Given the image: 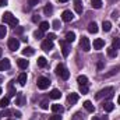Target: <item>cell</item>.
I'll use <instances>...</instances> for the list:
<instances>
[{
	"label": "cell",
	"instance_id": "1",
	"mask_svg": "<svg viewBox=\"0 0 120 120\" xmlns=\"http://www.w3.org/2000/svg\"><path fill=\"white\" fill-rule=\"evenodd\" d=\"M1 20H3V22H6V24L11 25V27H14V28H15V27H17V24H18V20H17V18H15V17H14V15H13L10 11L4 13Z\"/></svg>",
	"mask_w": 120,
	"mask_h": 120
},
{
	"label": "cell",
	"instance_id": "2",
	"mask_svg": "<svg viewBox=\"0 0 120 120\" xmlns=\"http://www.w3.org/2000/svg\"><path fill=\"white\" fill-rule=\"evenodd\" d=\"M113 92L115 90L112 88V87H108V88H103V90H101L98 94H96V99H102V98H106V99H110L112 96H113Z\"/></svg>",
	"mask_w": 120,
	"mask_h": 120
},
{
	"label": "cell",
	"instance_id": "3",
	"mask_svg": "<svg viewBox=\"0 0 120 120\" xmlns=\"http://www.w3.org/2000/svg\"><path fill=\"white\" fill-rule=\"evenodd\" d=\"M56 74L59 75L60 78H63V80H67L68 77H70V73H68V70L63 66V64H59L57 67H56Z\"/></svg>",
	"mask_w": 120,
	"mask_h": 120
},
{
	"label": "cell",
	"instance_id": "4",
	"mask_svg": "<svg viewBox=\"0 0 120 120\" xmlns=\"http://www.w3.org/2000/svg\"><path fill=\"white\" fill-rule=\"evenodd\" d=\"M49 85H50L49 78H46V77H39L38 78V88L39 90H46V88H49Z\"/></svg>",
	"mask_w": 120,
	"mask_h": 120
},
{
	"label": "cell",
	"instance_id": "5",
	"mask_svg": "<svg viewBox=\"0 0 120 120\" xmlns=\"http://www.w3.org/2000/svg\"><path fill=\"white\" fill-rule=\"evenodd\" d=\"M80 46L84 52H90L91 50V43H90V39L87 36H82L81 41H80Z\"/></svg>",
	"mask_w": 120,
	"mask_h": 120
},
{
	"label": "cell",
	"instance_id": "6",
	"mask_svg": "<svg viewBox=\"0 0 120 120\" xmlns=\"http://www.w3.org/2000/svg\"><path fill=\"white\" fill-rule=\"evenodd\" d=\"M8 49L15 52L17 49H20V41L17 38H10L8 39Z\"/></svg>",
	"mask_w": 120,
	"mask_h": 120
},
{
	"label": "cell",
	"instance_id": "7",
	"mask_svg": "<svg viewBox=\"0 0 120 120\" xmlns=\"http://www.w3.org/2000/svg\"><path fill=\"white\" fill-rule=\"evenodd\" d=\"M73 18H74V15H73V13H71L70 10H66V11H63V14H61V20H63V21H66V22H70Z\"/></svg>",
	"mask_w": 120,
	"mask_h": 120
},
{
	"label": "cell",
	"instance_id": "8",
	"mask_svg": "<svg viewBox=\"0 0 120 120\" xmlns=\"http://www.w3.org/2000/svg\"><path fill=\"white\" fill-rule=\"evenodd\" d=\"M42 49L46 50V52L52 50V49H53V41H49V39L43 41V42H42Z\"/></svg>",
	"mask_w": 120,
	"mask_h": 120
},
{
	"label": "cell",
	"instance_id": "9",
	"mask_svg": "<svg viewBox=\"0 0 120 120\" xmlns=\"http://www.w3.org/2000/svg\"><path fill=\"white\" fill-rule=\"evenodd\" d=\"M60 45H61V53H63V56L67 57L68 53H70V48L66 45V41H60Z\"/></svg>",
	"mask_w": 120,
	"mask_h": 120
},
{
	"label": "cell",
	"instance_id": "10",
	"mask_svg": "<svg viewBox=\"0 0 120 120\" xmlns=\"http://www.w3.org/2000/svg\"><path fill=\"white\" fill-rule=\"evenodd\" d=\"M8 68H10V60H8V59H3V60H0V71L8 70Z\"/></svg>",
	"mask_w": 120,
	"mask_h": 120
},
{
	"label": "cell",
	"instance_id": "11",
	"mask_svg": "<svg viewBox=\"0 0 120 120\" xmlns=\"http://www.w3.org/2000/svg\"><path fill=\"white\" fill-rule=\"evenodd\" d=\"M77 101H78V94H70V95L67 96L68 105H74V103H77Z\"/></svg>",
	"mask_w": 120,
	"mask_h": 120
},
{
	"label": "cell",
	"instance_id": "12",
	"mask_svg": "<svg viewBox=\"0 0 120 120\" xmlns=\"http://www.w3.org/2000/svg\"><path fill=\"white\" fill-rule=\"evenodd\" d=\"M103 46H105V41H103V39L98 38V39L94 41V49H102Z\"/></svg>",
	"mask_w": 120,
	"mask_h": 120
},
{
	"label": "cell",
	"instance_id": "13",
	"mask_svg": "<svg viewBox=\"0 0 120 120\" xmlns=\"http://www.w3.org/2000/svg\"><path fill=\"white\" fill-rule=\"evenodd\" d=\"M17 64H18V67L21 68V70H25L27 67H28V64H30V61L25 59H18L17 60Z\"/></svg>",
	"mask_w": 120,
	"mask_h": 120
},
{
	"label": "cell",
	"instance_id": "14",
	"mask_svg": "<svg viewBox=\"0 0 120 120\" xmlns=\"http://www.w3.org/2000/svg\"><path fill=\"white\" fill-rule=\"evenodd\" d=\"M74 8H75V11L78 14L82 13V3H81V0H74Z\"/></svg>",
	"mask_w": 120,
	"mask_h": 120
},
{
	"label": "cell",
	"instance_id": "15",
	"mask_svg": "<svg viewBox=\"0 0 120 120\" xmlns=\"http://www.w3.org/2000/svg\"><path fill=\"white\" fill-rule=\"evenodd\" d=\"M18 82H20V85H25L27 84V73H21L20 75H18Z\"/></svg>",
	"mask_w": 120,
	"mask_h": 120
},
{
	"label": "cell",
	"instance_id": "16",
	"mask_svg": "<svg viewBox=\"0 0 120 120\" xmlns=\"http://www.w3.org/2000/svg\"><path fill=\"white\" fill-rule=\"evenodd\" d=\"M120 70V66H116V67H113V68H110V71L109 73H106L105 74V77L108 78V77H112V75H115V74H117Z\"/></svg>",
	"mask_w": 120,
	"mask_h": 120
},
{
	"label": "cell",
	"instance_id": "17",
	"mask_svg": "<svg viewBox=\"0 0 120 120\" xmlns=\"http://www.w3.org/2000/svg\"><path fill=\"white\" fill-rule=\"evenodd\" d=\"M84 108H85L90 113H92V112L95 110V106L92 105V102H91V101H85V102H84Z\"/></svg>",
	"mask_w": 120,
	"mask_h": 120
},
{
	"label": "cell",
	"instance_id": "18",
	"mask_svg": "<svg viewBox=\"0 0 120 120\" xmlns=\"http://www.w3.org/2000/svg\"><path fill=\"white\" fill-rule=\"evenodd\" d=\"M49 96H50L52 99H59L60 96H61V92H60L59 90H52L50 94H49Z\"/></svg>",
	"mask_w": 120,
	"mask_h": 120
},
{
	"label": "cell",
	"instance_id": "19",
	"mask_svg": "<svg viewBox=\"0 0 120 120\" xmlns=\"http://www.w3.org/2000/svg\"><path fill=\"white\" fill-rule=\"evenodd\" d=\"M77 82H78L80 85H88V78H87L85 75H78Z\"/></svg>",
	"mask_w": 120,
	"mask_h": 120
},
{
	"label": "cell",
	"instance_id": "20",
	"mask_svg": "<svg viewBox=\"0 0 120 120\" xmlns=\"http://www.w3.org/2000/svg\"><path fill=\"white\" fill-rule=\"evenodd\" d=\"M52 110H53V112H55V113H63V110H64V109H63V106H61V105H59V103H55V105H52Z\"/></svg>",
	"mask_w": 120,
	"mask_h": 120
},
{
	"label": "cell",
	"instance_id": "21",
	"mask_svg": "<svg viewBox=\"0 0 120 120\" xmlns=\"http://www.w3.org/2000/svg\"><path fill=\"white\" fill-rule=\"evenodd\" d=\"M88 32H91V34H96V32H98V25H96L95 21H94V22H90V25H88Z\"/></svg>",
	"mask_w": 120,
	"mask_h": 120
},
{
	"label": "cell",
	"instance_id": "22",
	"mask_svg": "<svg viewBox=\"0 0 120 120\" xmlns=\"http://www.w3.org/2000/svg\"><path fill=\"white\" fill-rule=\"evenodd\" d=\"M75 41V34L74 32H67L66 34V42H74Z\"/></svg>",
	"mask_w": 120,
	"mask_h": 120
},
{
	"label": "cell",
	"instance_id": "23",
	"mask_svg": "<svg viewBox=\"0 0 120 120\" xmlns=\"http://www.w3.org/2000/svg\"><path fill=\"white\" fill-rule=\"evenodd\" d=\"M35 53V50H34V48H31V46H27L24 50H22V55L24 56H32Z\"/></svg>",
	"mask_w": 120,
	"mask_h": 120
},
{
	"label": "cell",
	"instance_id": "24",
	"mask_svg": "<svg viewBox=\"0 0 120 120\" xmlns=\"http://www.w3.org/2000/svg\"><path fill=\"white\" fill-rule=\"evenodd\" d=\"M102 30H103V32H109V31L112 30V24H110V21H103V24H102Z\"/></svg>",
	"mask_w": 120,
	"mask_h": 120
},
{
	"label": "cell",
	"instance_id": "25",
	"mask_svg": "<svg viewBox=\"0 0 120 120\" xmlns=\"http://www.w3.org/2000/svg\"><path fill=\"white\" fill-rule=\"evenodd\" d=\"M103 109H105V112H112L115 109V105L112 102H106V103H103Z\"/></svg>",
	"mask_w": 120,
	"mask_h": 120
},
{
	"label": "cell",
	"instance_id": "26",
	"mask_svg": "<svg viewBox=\"0 0 120 120\" xmlns=\"http://www.w3.org/2000/svg\"><path fill=\"white\" fill-rule=\"evenodd\" d=\"M112 48L113 49H120V36H116L115 39H113V42H112Z\"/></svg>",
	"mask_w": 120,
	"mask_h": 120
},
{
	"label": "cell",
	"instance_id": "27",
	"mask_svg": "<svg viewBox=\"0 0 120 120\" xmlns=\"http://www.w3.org/2000/svg\"><path fill=\"white\" fill-rule=\"evenodd\" d=\"M49 27H50V25H49L48 21H42V22L39 24V30L41 31H48L49 30Z\"/></svg>",
	"mask_w": 120,
	"mask_h": 120
},
{
	"label": "cell",
	"instance_id": "28",
	"mask_svg": "<svg viewBox=\"0 0 120 120\" xmlns=\"http://www.w3.org/2000/svg\"><path fill=\"white\" fill-rule=\"evenodd\" d=\"M91 4L94 8H101L102 7V0H91Z\"/></svg>",
	"mask_w": 120,
	"mask_h": 120
},
{
	"label": "cell",
	"instance_id": "29",
	"mask_svg": "<svg viewBox=\"0 0 120 120\" xmlns=\"http://www.w3.org/2000/svg\"><path fill=\"white\" fill-rule=\"evenodd\" d=\"M52 11H53V7H52L50 4H46V6H45V8H43V13L49 15V14H52Z\"/></svg>",
	"mask_w": 120,
	"mask_h": 120
},
{
	"label": "cell",
	"instance_id": "30",
	"mask_svg": "<svg viewBox=\"0 0 120 120\" xmlns=\"http://www.w3.org/2000/svg\"><path fill=\"white\" fill-rule=\"evenodd\" d=\"M46 64H48V61H46L45 57H39L38 59V66L39 67H46Z\"/></svg>",
	"mask_w": 120,
	"mask_h": 120
},
{
	"label": "cell",
	"instance_id": "31",
	"mask_svg": "<svg viewBox=\"0 0 120 120\" xmlns=\"http://www.w3.org/2000/svg\"><path fill=\"white\" fill-rule=\"evenodd\" d=\"M8 106V98H3V99H0V108H7Z\"/></svg>",
	"mask_w": 120,
	"mask_h": 120
},
{
	"label": "cell",
	"instance_id": "32",
	"mask_svg": "<svg viewBox=\"0 0 120 120\" xmlns=\"http://www.w3.org/2000/svg\"><path fill=\"white\" fill-rule=\"evenodd\" d=\"M108 55H109V57H116L117 52H116V49H113V48H109V49H108Z\"/></svg>",
	"mask_w": 120,
	"mask_h": 120
},
{
	"label": "cell",
	"instance_id": "33",
	"mask_svg": "<svg viewBox=\"0 0 120 120\" xmlns=\"http://www.w3.org/2000/svg\"><path fill=\"white\" fill-rule=\"evenodd\" d=\"M7 35V28L4 25H0V38H4Z\"/></svg>",
	"mask_w": 120,
	"mask_h": 120
},
{
	"label": "cell",
	"instance_id": "34",
	"mask_svg": "<svg viewBox=\"0 0 120 120\" xmlns=\"http://www.w3.org/2000/svg\"><path fill=\"white\" fill-rule=\"evenodd\" d=\"M17 105H22L24 103V98H22V94H18L17 95V101H15Z\"/></svg>",
	"mask_w": 120,
	"mask_h": 120
},
{
	"label": "cell",
	"instance_id": "35",
	"mask_svg": "<svg viewBox=\"0 0 120 120\" xmlns=\"http://www.w3.org/2000/svg\"><path fill=\"white\" fill-rule=\"evenodd\" d=\"M52 27H53V30H60V28H61V24H60L59 20H55L53 24H52Z\"/></svg>",
	"mask_w": 120,
	"mask_h": 120
},
{
	"label": "cell",
	"instance_id": "36",
	"mask_svg": "<svg viewBox=\"0 0 120 120\" xmlns=\"http://www.w3.org/2000/svg\"><path fill=\"white\" fill-rule=\"evenodd\" d=\"M34 35H35V38H36V39H41V38H43V31H41V30L35 31V32H34Z\"/></svg>",
	"mask_w": 120,
	"mask_h": 120
},
{
	"label": "cell",
	"instance_id": "37",
	"mask_svg": "<svg viewBox=\"0 0 120 120\" xmlns=\"http://www.w3.org/2000/svg\"><path fill=\"white\" fill-rule=\"evenodd\" d=\"M80 92L81 94H87L88 92V85H80Z\"/></svg>",
	"mask_w": 120,
	"mask_h": 120
},
{
	"label": "cell",
	"instance_id": "38",
	"mask_svg": "<svg viewBox=\"0 0 120 120\" xmlns=\"http://www.w3.org/2000/svg\"><path fill=\"white\" fill-rule=\"evenodd\" d=\"M39 3V0H28V4H30L31 7H34V6H36Z\"/></svg>",
	"mask_w": 120,
	"mask_h": 120
},
{
	"label": "cell",
	"instance_id": "39",
	"mask_svg": "<svg viewBox=\"0 0 120 120\" xmlns=\"http://www.w3.org/2000/svg\"><path fill=\"white\" fill-rule=\"evenodd\" d=\"M49 120H61V116L60 115H53V116H50Z\"/></svg>",
	"mask_w": 120,
	"mask_h": 120
},
{
	"label": "cell",
	"instance_id": "40",
	"mask_svg": "<svg viewBox=\"0 0 120 120\" xmlns=\"http://www.w3.org/2000/svg\"><path fill=\"white\" fill-rule=\"evenodd\" d=\"M41 106H42V109H48V108H49V103H48V101H43V102L41 103Z\"/></svg>",
	"mask_w": 120,
	"mask_h": 120
},
{
	"label": "cell",
	"instance_id": "41",
	"mask_svg": "<svg viewBox=\"0 0 120 120\" xmlns=\"http://www.w3.org/2000/svg\"><path fill=\"white\" fill-rule=\"evenodd\" d=\"M46 38H48V39H49V41H53V39H55V38H56V35H55V34H49V35H48V36H46Z\"/></svg>",
	"mask_w": 120,
	"mask_h": 120
},
{
	"label": "cell",
	"instance_id": "42",
	"mask_svg": "<svg viewBox=\"0 0 120 120\" xmlns=\"http://www.w3.org/2000/svg\"><path fill=\"white\" fill-rule=\"evenodd\" d=\"M22 31H24L22 27H17V28H15V34H22Z\"/></svg>",
	"mask_w": 120,
	"mask_h": 120
},
{
	"label": "cell",
	"instance_id": "43",
	"mask_svg": "<svg viewBox=\"0 0 120 120\" xmlns=\"http://www.w3.org/2000/svg\"><path fill=\"white\" fill-rule=\"evenodd\" d=\"M32 21H34V22H36V21H39V15H38V14H35V15L32 17Z\"/></svg>",
	"mask_w": 120,
	"mask_h": 120
},
{
	"label": "cell",
	"instance_id": "44",
	"mask_svg": "<svg viewBox=\"0 0 120 120\" xmlns=\"http://www.w3.org/2000/svg\"><path fill=\"white\" fill-rule=\"evenodd\" d=\"M6 4H7V0H0V7H3Z\"/></svg>",
	"mask_w": 120,
	"mask_h": 120
},
{
	"label": "cell",
	"instance_id": "45",
	"mask_svg": "<svg viewBox=\"0 0 120 120\" xmlns=\"http://www.w3.org/2000/svg\"><path fill=\"white\" fill-rule=\"evenodd\" d=\"M14 115H15V117H21V113L17 110V112H14Z\"/></svg>",
	"mask_w": 120,
	"mask_h": 120
},
{
	"label": "cell",
	"instance_id": "46",
	"mask_svg": "<svg viewBox=\"0 0 120 120\" xmlns=\"http://www.w3.org/2000/svg\"><path fill=\"white\" fill-rule=\"evenodd\" d=\"M1 55H3V49L0 48V57H1Z\"/></svg>",
	"mask_w": 120,
	"mask_h": 120
},
{
	"label": "cell",
	"instance_id": "47",
	"mask_svg": "<svg viewBox=\"0 0 120 120\" xmlns=\"http://www.w3.org/2000/svg\"><path fill=\"white\" fill-rule=\"evenodd\" d=\"M60 3H66V1H68V0H59Z\"/></svg>",
	"mask_w": 120,
	"mask_h": 120
},
{
	"label": "cell",
	"instance_id": "48",
	"mask_svg": "<svg viewBox=\"0 0 120 120\" xmlns=\"http://www.w3.org/2000/svg\"><path fill=\"white\" fill-rule=\"evenodd\" d=\"M117 103L120 105V95H119V98H117Z\"/></svg>",
	"mask_w": 120,
	"mask_h": 120
},
{
	"label": "cell",
	"instance_id": "49",
	"mask_svg": "<svg viewBox=\"0 0 120 120\" xmlns=\"http://www.w3.org/2000/svg\"><path fill=\"white\" fill-rule=\"evenodd\" d=\"M0 94H1V88H0Z\"/></svg>",
	"mask_w": 120,
	"mask_h": 120
},
{
	"label": "cell",
	"instance_id": "50",
	"mask_svg": "<svg viewBox=\"0 0 120 120\" xmlns=\"http://www.w3.org/2000/svg\"><path fill=\"white\" fill-rule=\"evenodd\" d=\"M0 116H1V113H0Z\"/></svg>",
	"mask_w": 120,
	"mask_h": 120
},
{
	"label": "cell",
	"instance_id": "51",
	"mask_svg": "<svg viewBox=\"0 0 120 120\" xmlns=\"http://www.w3.org/2000/svg\"><path fill=\"white\" fill-rule=\"evenodd\" d=\"M8 120H11V119H8Z\"/></svg>",
	"mask_w": 120,
	"mask_h": 120
}]
</instances>
